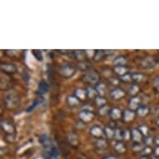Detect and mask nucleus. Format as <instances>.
<instances>
[{
    "mask_svg": "<svg viewBox=\"0 0 159 159\" xmlns=\"http://www.w3.org/2000/svg\"><path fill=\"white\" fill-rule=\"evenodd\" d=\"M102 159H118L117 158V157L116 156H107V157H103Z\"/></svg>",
    "mask_w": 159,
    "mask_h": 159,
    "instance_id": "7ed1b4c3",
    "label": "nucleus"
},
{
    "mask_svg": "<svg viewBox=\"0 0 159 159\" xmlns=\"http://www.w3.org/2000/svg\"><path fill=\"white\" fill-rule=\"evenodd\" d=\"M42 101H43L42 98H41L35 99V100H34V103H33V104H32L31 106H30V107H29V108H28V110H27V112H32V111H33V110H34V108H35V107H37V106H38V105L40 104V103L42 102Z\"/></svg>",
    "mask_w": 159,
    "mask_h": 159,
    "instance_id": "f03ea898",
    "label": "nucleus"
},
{
    "mask_svg": "<svg viewBox=\"0 0 159 159\" xmlns=\"http://www.w3.org/2000/svg\"><path fill=\"white\" fill-rule=\"evenodd\" d=\"M142 159H150L148 157V156H143V157H142Z\"/></svg>",
    "mask_w": 159,
    "mask_h": 159,
    "instance_id": "39448f33",
    "label": "nucleus"
},
{
    "mask_svg": "<svg viewBox=\"0 0 159 159\" xmlns=\"http://www.w3.org/2000/svg\"><path fill=\"white\" fill-rule=\"evenodd\" d=\"M157 125L159 126V118L157 119Z\"/></svg>",
    "mask_w": 159,
    "mask_h": 159,
    "instance_id": "423d86ee",
    "label": "nucleus"
},
{
    "mask_svg": "<svg viewBox=\"0 0 159 159\" xmlns=\"http://www.w3.org/2000/svg\"><path fill=\"white\" fill-rule=\"evenodd\" d=\"M49 89V87L48 85L47 82L44 81V80H42L40 81L39 85V94H44L46 93Z\"/></svg>",
    "mask_w": 159,
    "mask_h": 159,
    "instance_id": "f257e3e1",
    "label": "nucleus"
},
{
    "mask_svg": "<svg viewBox=\"0 0 159 159\" xmlns=\"http://www.w3.org/2000/svg\"><path fill=\"white\" fill-rule=\"evenodd\" d=\"M155 143H156L157 147H159V138H157L155 140Z\"/></svg>",
    "mask_w": 159,
    "mask_h": 159,
    "instance_id": "20e7f679",
    "label": "nucleus"
}]
</instances>
